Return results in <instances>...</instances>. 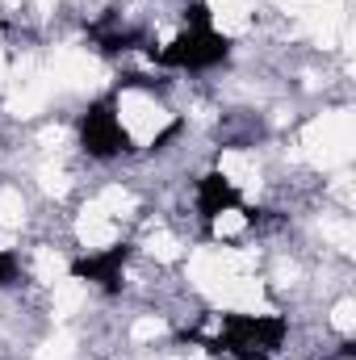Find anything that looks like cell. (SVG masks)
Masks as SVG:
<instances>
[{
    "label": "cell",
    "mask_w": 356,
    "mask_h": 360,
    "mask_svg": "<svg viewBox=\"0 0 356 360\" xmlns=\"http://www.w3.org/2000/svg\"><path fill=\"white\" fill-rule=\"evenodd\" d=\"M130 260H134V243L130 239H113L105 248H89L80 256H72L68 264V276L89 285L105 297H117L126 289V272H130Z\"/></svg>",
    "instance_id": "2"
},
{
    "label": "cell",
    "mask_w": 356,
    "mask_h": 360,
    "mask_svg": "<svg viewBox=\"0 0 356 360\" xmlns=\"http://www.w3.org/2000/svg\"><path fill=\"white\" fill-rule=\"evenodd\" d=\"M243 360H268V356H243Z\"/></svg>",
    "instance_id": "5"
},
{
    "label": "cell",
    "mask_w": 356,
    "mask_h": 360,
    "mask_svg": "<svg viewBox=\"0 0 356 360\" xmlns=\"http://www.w3.org/2000/svg\"><path fill=\"white\" fill-rule=\"evenodd\" d=\"M21 281H25L21 252H13V248H0V289H17Z\"/></svg>",
    "instance_id": "4"
},
{
    "label": "cell",
    "mask_w": 356,
    "mask_h": 360,
    "mask_svg": "<svg viewBox=\"0 0 356 360\" xmlns=\"http://www.w3.org/2000/svg\"><path fill=\"white\" fill-rule=\"evenodd\" d=\"M243 201H248V197H243L239 180H231L222 168H210V172H201V176L193 180V214H197V222H201L205 231H210L218 218H231Z\"/></svg>",
    "instance_id": "3"
},
{
    "label": "cell",
    "mask_w": 356,
    "mask_h": 360,
    "mask_svg": "<svg viewBox=\"0 0 356 360\" xmlns=\"http://www.w3.org/2000/svg\"><path fill=\"white\" fill-rule=\"evenodd\" d=\"M76 147L89 164H117L122 155H130L134 139L122 122V105L113 92L92 96L76 117Z\"/></svg>",
    "instance_id": "1"
}]
</instances>
